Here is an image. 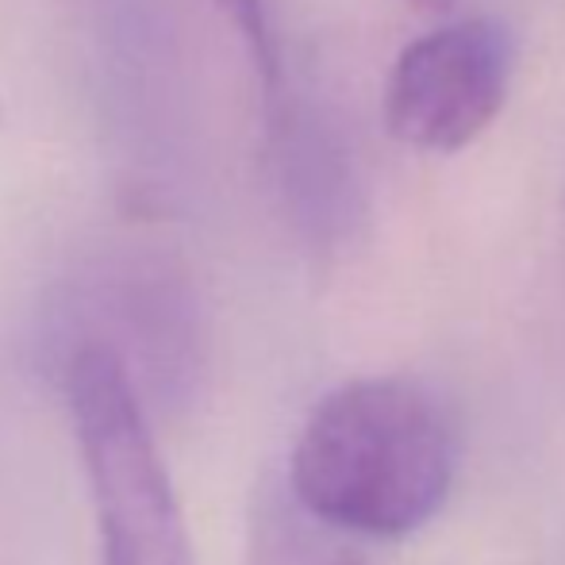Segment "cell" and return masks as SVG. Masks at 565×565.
I'll list each match as a JSON object with an SVG mask.
<instances>
[{
    "label": "cell",
    "mask_w": 565,
    "mask_h": 565,
    "mask_svg": "<svg viewBox=\"0 0 565 565\" xmlns=\"http://www.w3.org/2000/svg\"><path fill=\"white\" fill-rule=\"evenodd\" d=\"M454 469L458 443L439 401L404 377H362L312 408L285 484L342 535L404 539L447 504Z\"/></svg>",
    "instance_id": "obj_1"
},
{
    "label": "cell",
    "mask_w": 565,
    "mask_h": 565,
    "mask_svg": "<svg viewBox=\"0 0 565 565\" xmlns=\"http://www.w3.org/2000/svg\"><path fill=\"white\" fill-rule=\"evenodd\" d=\"M58 377L97 508L100 565H196L154 424L124 362L82 342L62 354Z\"/></svg>",
    "instance_id": "obj_2"
},
{
    "label": "cell",
    "mask_w": 565,
    "mask_h": 565,
    "mask_svg": "<svg viewBox=\"0 0 565 565\" xmlns=\"http://www.w3.org/2000/svg\"><path fill=\"white\" fill-rule=\"evenodd\" d=\"M512 35L489 15L454 20L396 54L385 127L401 147L458 154L492 127L512 85Z\"/></svg>",
    "instance_id": "obj_3"
},
{
    "label": "cell",
    "mask_w": 565,
    "mask_h": 565,
    "mask_svg": "<svg viewBox=\"0 0 565 565\" xmlns=\"http://www.w3.org/2000/svg\"><path fill=\"white\" fill-rule=\"evenodd\" d=\"M82 342L108 347L124 362L147 416H178L201 388V323L185 285L170 274L105 277L85 297V320H66L58 362Z\"/></svg>",
    "instance_id": "obj_4"
},
{
    "label": "cell",
    "mask_w": 565,
    "mask_h": 565,
    "mask_svg": "<svg viewBox=\"0 0 565 565\" xmlns=\"http://www.w3.org/2000/svg\"><path fill=\"white\" fill-rule=\"evenodd\" d=\"M250 565H370L335 527L316 520L289 492L266 484L250 508Z\"/></svg>",
    "instance_id": "obj_5"
},
{
    "label": "cell",
    "mask_w": 565,
    "mask_h": 565,
    "mask_svg": "<svg viewBox=\"0 0 565 565\" xmlns=\"http://www.w3.org/2000/svg\"><path fill=\"white\" fill-rule=\"evenodd\" d=\"M220 12L227 15V23L238 31V39L250 51V62L262 77V89L274 97L277 85H281V54H277V39L269 28V15L262 0H212Z\"/></svg>",
    "instance_id": "obj_6"
},
{
    "label": "cell",
    "mask_w": 565,
    "mask_h": 565,
    "mask_svg": "<svg viewBox=\"0 0 565 565\" xmlns=\"http://www.w3.org/2000/svg\"><path fill=\"white\" fill-rule=\"evenodd\" d=\"M412 8H419V12H435V15H443V12H450L458 0H408Z\"/></svg>",
    "instance_id": "obj_7"
}]
</instances>
